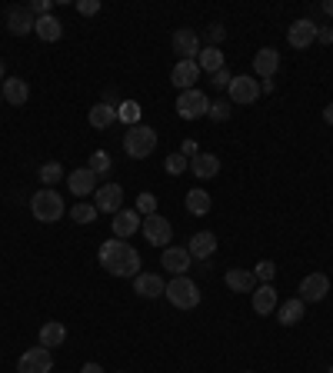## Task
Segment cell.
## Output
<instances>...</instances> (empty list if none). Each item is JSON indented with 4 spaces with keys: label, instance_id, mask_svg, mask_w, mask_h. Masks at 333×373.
<instances>
[{
    "label": "cell",
    "instance_id": "1",
    "mask_svg": "<svg viewBox=\"0 0 333 373\" xmlns=\"http://www.w3.org/2000/svg\"><path fill=\"white\" fill-rule=\"evenodd\" d=\"M100 267L107 273H114V277H137L140 273V254H137L134 247L127 243V240H104V247H100Z\"/></svg>",
    "mask_w": 333,
    "mask_h": 373
},
{
    "label": "cell",
    "instance_id": "2",
    "mask_svg": "<svg viewBox=\"0 0 333 373\" xmlns=\"http://www.w3.org/2000/svg\"><path fill=\"white\" fill-rule=\"evenodd\" d=\"M31 213L40 220V224H57L67 207H63V197L54 190V187H44V190H37L31 197Z\"/></svg>",
    "mask_w": 333,
    "mask_h": 373
},
{
    "label": "cell",
    "instance_id": "3",
    "mask_svg": "<svg viewBox=\"0 0 333 373\" xmlns=\"http://www.w3.org/2000/svg\"><path fill=\"white\" fill-rule=\"evenodd\" d=\"M123 150H127V157H134V160L150 157L153 150H157V130L147 127V123L127 127V134H123Z\"/></svg>",
    "mask_w": 333,
    "mask_h": 373
},
{
    "label": "cell",
    "instance_id": "4",
    "mask_svg": "<svg viewBox=\"0 0 333 373\" xmlns=\"http://www.w3.org/2000/svg\"><path fill=\"white\" fill-rule=\"evenodd\" d=\"M177 310H194L200 303V287L190 280V277H173L170 284H166V294H164Z\"/></svg>",
    "mask_w": 333,
    "mask_h": 373
},
{
    "label": "cell",
    "instance_id": "5",
    "mask_svg": "<svg viewBox=\"0 0 333 373\" xmlns=\"http://www.w3.org/2000/svg\"><path fill=\"white\" fill-rule=\"evenodd\" d=\"M207 110H210V97L203 93V90H180V97H177V114L183 120H200L207 117Z\"/></svg>",
    "mask_w": 333,
    "mask_h": 373
},
{
    "label": "cell",
    "instance_id": "6",
    "mask_svg": "<svg viewBox=\"0 0 333 373\" xmlns=\"http://www.w3.org/2000/svg\"><path fill=\"white\" fill-rule=\"evenodd\" d=\"M140 230H144V240H147V243H153V247H170V240H173V227H170V220H166V217H160V213L144 217Z\"/></svg>",
    "mask_w": 333,
    "mask_h": 373
},
{
    "label": "cell",
    "instance_id": "7",
    "mask_svg": "<svg viewBox=\"0 0 333 373\" xmlns=\"http://www.w3.org/2000/svg\"><path fill=\"white\" fill-rule=\"evenodd\" d=\"M54 370V353L47 347H31L17 360V373H50Z\"/></svg>",
    "mask_w": 333,
    "mask_h": 373
},
{
    "label": "cell",
    "instance_id": "8",
    "mask_svg": "<svg viewBox=\"0 0 333 373\" xmlns=\"http://www.w3.org/2000/svg\"><path fill=\"white\" fill-rule=\"evenodd\" d=\"M230 104H237V107H250L254 100L260 97V80H254V77H233L230 80Z\"/></svg>",
    "mask_w": 333,
    "mask_h": 373
},
{
    "label": "cell",
    "instance_id": "9",
    "mask_svg": "<svg viewBox=\"0 0 333 373\" xmlns=\"http://www.w3.org/2000/svg\"><path fill=\"white\" fill-rule=\"evenodd\" d=\"M93 207H97V213H117V210H123V187L121 183H104V187H97Z\"/></svg>",
    "mask_w": 333,
    "mask_h": 373
},
{
    "label": "cell",
    "instance_id": "10",
    "mask_svg": "<svg viewBox=\"0 0 333 373\" xmlns=\"http://www.w3.org/2000/svg\"><path fill=\"white\" fill-rule=\"evenodd\" d=\"M200 33L190 27L173 30V54H180V60H197L200 57Z\"/></svg>",
    "mask_w": 333,
    "mask_h": 373
},
{
    "label": "cell",
    "instance_id": "11",
    "mask_svg": "<svg viewBox=\"0 0 333 373\" xmlns=\"http://www.w3.org/2000/svg\"><path fill=\"white\" fill-rule=\"evenodd\" d=\"M330 294V277L327 273H307L300 284V300L303 303H320Z\"/></svg>",
    "mask_w": 333,
    "mask_h": 373
},
{
    "label": "cell",
    "instance_id": "12",
    "mask_svg": "<svg viewBox=\"0 0 333 373\" xmlns=\"http://www.w3.org/2000/svg\"><path fill=\"white\" fill-rule=\"evenodd\" d=\"M287 40H290L293 50H307V47L317 40V24H313V20H307V17H303V20H293L290 30H287Z\"/></svg>",
    "mask_w": 333,
    "mask_h": 373
},
{
    "label": "cell",
    "instance_id": "13",
    "mask_svg": "<svg viewBox=\"0 0 333 373\" xmlns=\"http://www.w3.org/2000/svg\"><path fill=\"white\" fill-rule=\"evenodd\" d=\"M190 250L187 247H164V257H160V264L166 267V273H173V277H187V270H190Z\"/></svg>",
    "mask_w": 333,
    "mask_h": 373
},
{
    "label": "cell",
    "instance_id": "14",
    "mask_svg": "<svg viewBox=\"0 0 333 373\" xmlns=\"http://www.w3.org/2000/svg\"><path fill=\"white\" fill-rule=\"evenodd\" d=\"M200 80V67L197 60H177V67L170 70V84L180 90H194Z\"/></svg>",
    "mask_w": 333,
    "mask_h": 373
},
{
    "label": "cell",
    "instance_id": "15",
    "mask_svg": "<svg viewBox=\"0 0 333 373\" xmlns=\"http://www.w3.org/2000/svg\"><path fill=\"white\" fill-rule=\"evenodd\" d=\"M134 294H140L144 300H157L166 294V284L160 273H137L134 277Z\"/></svg>",
    "mask_w": 333,
    "mask_h": 373
},
{
    "label": "cell",
    "instance_id": "16",
    "mask_svg": "<svg viewBox=\"0 0 333 373\" xmlns=\"http://www.w3.org/2000/svg\"><path fill=\"white\" fill-rule=\"evenodd\" d=\"M67 187L74 190L77 197H87V194H97V174H93L91 167H80V170H70L67 174Z\"/></svg>",
    "mask_w": 333,
    "mask_h": 373
},
{
    "label": "cell",
    "instance_id": "17",
    "mask_svg": "<svg viewBox=\"0 0 333 373\" xmlns=\"http://www.w3.org/2000/svg\"><path fill=\"white\" fill-rule=\"evenodd\" d=\"M277 70H280V54H277V47L257 50V57H254V74L263 77V80H273Z\"/></svg>",
    "mask_w": 333,
    "mask_h": 373
},
{
    "label": "cell",
    "instance_id": "18",
    "mask_svg": "<svg viewBox=\"0 0 333 373\" xmlns=\"http://www.w3.org/2000/svg\"><path fill=\"white\" fill-rule=\"evenodd\" d=\"M0 97L10 107H24L27 97H31V87H27V80H20V77H7V80L0 84Z\"/></svg>",
    "mask_w": 333,
    "mask_h": 373
},
{
    "label": "cell",
    "instance_id": "19",
    "mask_svg": "<svg viewBox=\"0 0 333 373\" xmlns=\"http://www.w3.org/2000/svg\"><path fill=\"white\" fill-rule=\"evenodd\" d=\"M250 300H254V314L260 317H270L277 307H280V297H277V290H273V284H260L254 294H250Z\"/></svg>",
    "mask_w": 333,
    "mask_h": 373
},
{
    "label": "cell",
    "instance_id": "20",
    "mask_svg": "<svg viewBox=\"0 0 333 373\" xmlns=\"http://www.w3.org/2000/svg\"><path fill=\"white\" fill-rule=\"evenodd\" d=\"M33 14L27 7H7V30L14 33V37H24V33H31L33 30Z\"/></svg>",
    "mask_w": 333,
    "mask_h": 373
},
{
    "label": "cell",
    "instance_id": "21",
    "mask_svg": "<svg viewBox=\"0 0 333 373\" xmlns=\"http://www.w3.org/2000/svg\"><path fill=\"white\" fill-rule=\"evenodd\" d=\"M224 284H227L233 294H254V290L260 287V284H257V277H254V270H243V267L227 270Z\"/></svg>",
    "mask_w": 333,
    "mask_h": 373
},
{
    "label": "cell",
    "instance_id": "22",
    "mask_svg": "<svg viewBox=\"0 0 333 373\" xmlns=\"http://www.w3.org/2000/svg\"><path fill=\"white\" fill-rule=\"evenodd\" d=\"M137 230H140V213L137 210H117L114 213V237L117 240L134 237Z\"/></svg>",
    "mask_w": 333,
    "mask_h": 373
},
{
    "label": "cell",
    "instance_id": "23",
    "mask_svg": "<svg viewBox=\"0 0 333 373\" xmlns=\"http://www.w3.org/2000/svg\"><path fill=\"white\" fill-rule=\"evenodd\" d=\"M303 310H307V303H303L300 297L284 300V303L277 307V323H280V327H297L303 320Z\"/></svg>",
    "mask_w": 333,
    "mask_h": 373
},
{
    "label": "cell",
    "instance_id": "24",
    "mask_svg": "<svg viewBox=\"0 0 333 373\" xmlns=\"http://www.w3.org/2000/svg\"><path fill=\"white\" fill-rule=\"evenodd\" d=\"M187 250H190V257H194V260H210L213 250H217V237H213L210 230H200V234H194V237H190Z\"/></svg>",
    "mask_w": 333,
    "mask_h": 373
},
{
    "label": "cell",
    "instance_id": "25",
    "mask_svg": "<svg viewBox=\"0 0 333 373\" xmlns=\"http://www.w3.org/2000/svg\"><path fill=\"white\" fill-rule=\"evenodd\" d=\"M190 170H194L197 180H210L220 174V157H217V153H197V157L190 160Z\"/></svg>",
    "mask_w": 333,
    "mask_h": 373
},
{
    "label": "cell",
    "instance_id": "26",
    "mask_svg": "<svg viewBox=\"0 0 333 373\" xmlns=\"http://www.w3.org/2000/svg\"><path fill=\"white\" fill-rule=\"evenodd\" d=\"M33 33L44 40V44H54V40H61L63 37V24L57 20L54 14H47V17H37V24H33Z\"/></svg>",
    "mask_w": 333,
    "mask_h": 373
},
{
    "label": "cell",
    "instance_id": "27",
    "mask_svg": "<svg viewBox=\"0 0 333 373\" xmlns=\"http://www.w3.org/2000/svg\"><path fill=\"white\" fill-rule=\"evenodd\" d=\"M114 120H117V107H110V104H100L91 107V114H87V123H91L93 130H107V127H114Z\"/></svg>",
    "mask_w": 333,
    "mask_h": 373
},
{
    "label": "cell",
    "instance_id": "28",
    "mask_svg": "<svg viewBox=\"0 0 333 373\" xmlns=\"http://www.w3.org/2000/svg\"><path fill=\"white\" fill-rule=\"evenodd\" d=\"M63 340H67V327H63L61 320H47L44 327H40V347L54 350V347H63Z\"/></svg>",
    "mask_w": 333,
    "mask_h": 373
},
{
    "label": "cell",
    "instance_id": "29",
    "mask_svg": "<svg viewBox=\"0 0 333 373\" xmlns=\"http://www.w3.org/2000/svg\"><path fill=\"white\" fill-rule=\"evenodd\" d=\"M183 204H187V210H190L194 217H203V213H210L213 200H210V194H207L203 187H194V190L187 194V200H183Z\"/></svg>",
    "mask_w": 333,
    "mask_h": 373
},
{
    "label": "cell",
    "instance_id": "30",
    "mask_svg": "<svg viewBox=\"0 0 333 373\" xmlns=\"http://www.w3.org/2000/svg\"><path fill=\"white\" fill-rule=\"evenodd\" d=\"M197 67L200 70H207V74H217V70H224V54H220V47H203L197 57Z\"/></svg>",
    "mask_w": 333,
    "mask_h": 373
},
{
    "label": "cell",
    "instance_id": "31",
    "mask_svg": "<svg viewBox=\"0 0 333 373\" xmlns=\"http://www.w3.org/2000/svg\"><path fill=\"white\" fill-rule=\"evenodd\" d=\"M140 110H144V107L137 104V100H121V107H117V120L127 123V127H137V123H140Z\"/></svg>",
    "mask_w": 333,
    "mask_h": 373
},
{
    "label": "cell",
    "instance_id": "32",
    "mask_svg": "<svg viewBox=\"0 0 333 373\" xmlns=\"http://www.w3.org/2000/svg\"><path fill=\"white\" fill-rule=\"evenodd\" d=\"M164 167H166V174H170V177H180V174L190 170V160H187L183 153H170V157L164 160Z\"/></svg>",
    "mask_w": 333,
    "mask_h": 373
},
{
    "label": "cell",
    "instance_id": "33",
    "mask_svg": "<svg viewBox=\"0 0 333 373\" xmlns=\"http://www.w3.org/2000/svg\"><path fill=\"white\" fill-rule=\"evenodd\" d=\"M37 177H40V183H44V187H54V183H61L63 167L61 164H44L40 170H37Z\"/></svg>",
    "mask_w": 333,
    "mask_h": 373
},
{
    "label": "cell",
    "instance_id": "34",
    "mask_svg": "<svg viewBox=\"0 0 333 373\" xmlns=\"http://www.w3.org/2000/svg\"><path fill=\"white\" fill-rule=\"evenodd\" d=\"M254 277H257V284H273V277H277V264H273V260H260L257 267H254Z\"/></svg>",
    "mask_w": 333,
    "mask_h": 373
},
{
    "label": "cell",
    "instance_id": "35",
    "mask_svg": "<svg viewBox=\"0 0 333 373\" xmlns=\"http://www.w3.org/2000/svg\"><path fill=\"white\" fill-rule=\"evenodd\" d=\"M70 217H74L77 224H93V220H97V207H93V204H77V207L70 210Z\"/></svg>",
    "mask_w": 333,
    "mask_h": 373
},
{
    "label": "cell",
    "instance_id": "36",
    "mask_svg": "<svg viewBox=\"0 0 333 373\" xmlns=\"http://www.w3.org/2000/svg\"><path fill=\"white\" fill-rule=\"evenodd\" d=\"M230 114H233V104H230V100H210V110H207V117L210 120L220 123V120H227Z\"/></svg>",
    "mask_w": 333,
    "mask_h": 373
},
{
    "label": "cell",
    "instance_id": "37",
    "mask_svg": "<svg viewBox=\"0 0 333 373\" xmlns=\"http://www.w3.org/2000/svg\"><path fill=\"white\" fill-rule=\"evenodd\" d=\"M87 167H91L97 177H100V174H107V170H110V153H107V150H93V157H91V164H87Z\"/></svg>",
    "mask_w": 333,
    "mask_h": 373
},
{
    "label": "cell",
    "instance_id": "38",
    "mask_svg": "<svg viewBox=\"0 0 333 373\" xmlns=\"http://www.w3.org/2000/svg\"><path fill=\"white\" fill-rule=\"evenodd\" d=\"M137 213H144V217L157 213V197H153V194H140V197H137Z\"/></svg>",
    "mask_w": 333,
    "mask_h": 373
},
{
    "label": "cell",
    "instance_id": "39",
    "mask_svg": "<svg viewBox=\"0 0 333 373\" xmlns=\"http://www.w3.org/2000/svg\"><path fill=\"white\" fill-rule=\"evenodd\" d=\"M27 10L33 14V20H37V17H47L50 10H54V0H31V3H27Z\"/></svg>",
    "mask_w": 333,
    "mask_h": 373
},
{
    "label": "cell",
    "instance_id": "40",
    "mask_svg": "<svg viewBox=\"0 0 333 373\" xmlns=\"http://www.w3.org/2000/svg\"><path fill=\"white\" fill-rule=\"evenodd\" d=\"M224 37H227V27H224V24H210V27H207V40H210V47H220L224 44Z\"/></svg>",
    "mask_w": 333,
    "mask_h": 373
},
{
    "label": "cell",
    "instance_id": "41",
    "mask_svg": "<svg viewBox=\"0 0 333 373\" xmlns=\"http://www.w3.org/2000/svg\"><path fill=\"white\" fill-rule=\"evenodd\" d=\"M77 14H84V17L100 14V0H77Z\"/></svg>",
    "mask_w": 333,
    "mask_h": 373
},
{
    "label": "cell",
    "instance_id": "42",
    "mask_svg": "<svg viewBox=\"0 0 333 373\" xmlns=\"http://www.w3.org/2000/svg\"><path fill=\"white\" fill-rule=\"evenodd\" d=\"M230 80H233V74H230L227 67H224V70H217V74H210V84L213 87H220V90L230 87Z\"/></svg>",
    "mask_w": 333,
    "mask_h": 373
},
{
    "label": "cell",
    "instance_id": "43",
    "mask_svg": "<svg viewBox=\"0 0 333 373\" xmlns=\"http://www.w3.org/2000/svg\"><path fill=\"white\" fill-rule=\"evenodd\" d=\"M180 153L187 157V160H194L200 153V147H197V140H183V147H180Z\"/></svg>",
    "mask_w": 333,
    "mask_h": 373
},
{
    "label": "cell",
    "instance_id": "44",
    "mask_svg": "<svg viewBox=\"0 0 333 373\" xmlns=\"http://www.w3.org/2000/svg\"><path fill=\"white\" fill-rule=\"evenodd\" d=\"M317 40L320 44H333V30L330 27H317Z\"/></svg>",
    "mask_w": 333,
    "mask_h": 373
},
{
    "label": "cell",
    "instance_id": "45",
    "mask_svg": "<svg viewBox=\"0 0 333 373\" xmlns=\"http://www.w3.org/2000/svg\"><path fill=\"white\" fill-rule=\"evenodd\" d=\"M80 373H104V367H100V363H84Z\"/></svg>",
    "mask_w": 333,
    "mask_h": 373
},
{
    "label": "cell",
    "instance_id": "46",
    "mask_svg": "<svg viewBox=\"0 0 333 373\" xmlns=\"http://www.w3.org/2000/svg\"><path fill=\"white\" fill-rule=\"evenodd\" d=\"M323 120H327V123L333 127V104H327V110H323Z\"/></svg>",
    "mask_w": 333,
    "mask_h": 373
},
{
    "label": "cell",
    "instance_id": "47",
    "mask_svg": "<svg viewBox=\"0 0 333 373\" xmlns=\"http://www.w3.org/2000/svg\"><path fill=\"white\" fill-rule=\"evenodd\" d=\"M260 93H273V80H263V84H260Z\"/></svg>",
    "mask_w": 333,
    "mask_h": 373
},
{
    "label": "cell",
    "instance_id": "48",
    "mask_svg": "<svg viewBox=\"0 0 333 373\" xmlns=\"http://www.w3.org/2000/svg\"><path fill=\"white\" fill-rule=\"evenodd\" d=\"M323 14L333 17V0H327V3H323Z\"/></svg>",
    "mask_w": 333,
    "mask_h": 373
},
{
    "label": "cell",
    "instance_id": "49",
    "mask_svg": "<svg viewBox=\"0 0 333 373\" xmlns=\"http://www.w3.org/2000/svg\"><path fill=\"white\" fill-rule=\"evenodd\" d=\"M7 80V67H3V60H0V84Z\"/></svg>",
    "mask_w": 333,
    "mask_h": 373
},
{
    "label": "cell",
    "instance_id": "50",
    "mask_svg": "<svg viewBox=\"0 0 333 373\" xmlns=\"http://www.w3.org/2000/svg\"><path fill=\"white\" fill-rule=\"evenodd\" d=\"M330 373H333V367H330Z\"/></svg>",
    "mask_w": 333,
    "mask_h": 373
},
{
    "label": "cell",
    "instance_id": "51",
    "mask_svg": "<svg viewBox=\"0 0 333 373\" xmlns=\"http://www.w3.org/2000/svg\"><path fill=\"white\" fill-rule=\"evenodd\" d=\"M0 100H3V97H0Z\"/></svg>",
    "mask_w": 333,
    "mask_h": 373
},
{
    "label": "cell",
    "instance_id": "52",
    "mask_svg": "<svg viewBox=\"0 0 333 373\" xmlns=\"http://www.w3.org/2000/svg\"><path fill=\"white\" fill-rule=\"evenodd\" d=\"M247 373H250V370H247Z\"/></svg>",
    "mask_w": 333,
    "mask_h": 373
}]
</instances>
